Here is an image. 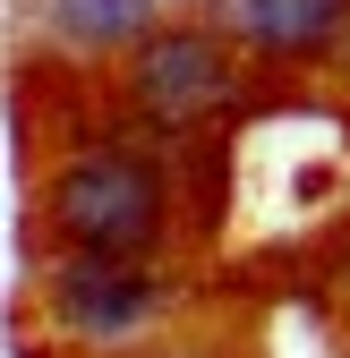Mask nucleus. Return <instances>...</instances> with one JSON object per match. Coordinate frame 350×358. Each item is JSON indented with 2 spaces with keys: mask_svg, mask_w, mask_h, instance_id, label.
<instances>
[{
  "mask_svg": "<svg viewBox=\"0 0 350 358\" xmlns=\"http://www.w3.org/2000/svg\"><path fill=\"white\" fill-rule=\"evenodd\" d=\"M52 222H60V239L77 256L137 264L171 222V179H162V162L146 145H85L52 179Z\"/></svg>",
  "mask_w": 350,
  "mask_h": 358,
  "instance_id": "obj_1",
  "label": "nucleus"
},
{
  "mask_svg": "<svg viewBox=\"0 0 350 358\" xmlns=\"http://www.w3.org/2000/svg\"><path fill=\"white\" fill-rule=\"evenodd\" d=\"M239 52L214 26H154L137 52H128V103L154 128H205L239 111Z\"/></svg>",
  "mask_w": 350,
  "mask_h": 358,
  "instance_id": "obj_2",
  "label": "nucleus"
},
{
  "mask_svg": "<svg viewBox=\"0 0 350 358\" xmlns=\"http://www.w3.org/2000/svg\"><path fill=\"white\" fill-rule=\"evenodd\" d=\"M214 34L248 60L308 69L350 34V0H214Z\"/></svg>",
  "mask_w": 350,
  "mask_h": 358,
  "instance_id": "obj_3",
  "label": "nucleus"
},
{
  "mask_svg": "<svg viewBox=\"0 0 350 358\" xmlns=\"http://www.w3.org/2000/svg\"><path fill=\"white\" fill-rule=\"evenodd\" d=\"M52 307H60L69 333L120 341V333H137L154 316V282L137 273V264H120V256H69L52 273Z\"/></svg>",
  "mask_w": 350,
  "mask_h": 358,
  "instance_id": "obj_4",
  "label": "nucleus"
},
{
  "mask_svg": "<svg viewBox=\"0 0 350 358\" xmlns=\"http://www.w3.org/2000/svg\"><path fill=\"white\" fill-rule=\"evenodd\" d=\"M34 17L69 52H137L162 26V0H34Z\"/></svg>",
  "mask_w": 350,
  "mask_h": 358,
  "instance_id": "obj_5",
  "label": "nucleus"
}]
</instances>
